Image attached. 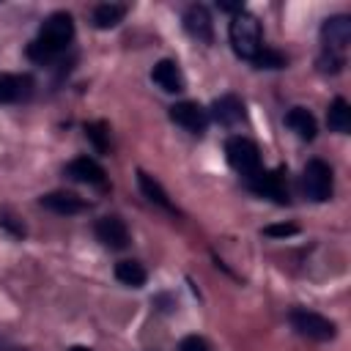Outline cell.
I'll return each instance as SVG.
<instances>
[{
  "label": "cell",
  "mask_w": 351,
  "mask_h": 351,
  "mask_svg": "<svg viewBox=\"0 0 351 351\" xmlns=\"http://www.w3.org/2000/svg\"><path fill=\"white\" fill-rule=\"evenodd\" d=\"M343 63H346V60H343V55H332V52H324V55L318 58L321 71H332V74H335V71H340V69H343Z\"/></svg>",
  "instance_id": "d4e9b609"
},
{
  "label": "cell",
  "mask_w": 351,
  "mask_h": 351,
  "mask_svg": "<svg viewBox=\"0 0 351 351\" xmlns=\"http://www.w3.org/2000/svg\"><path fill=\"white\" fill-rule=\"evenodd\" d=\"M321 41H324V52L343 55L346 47L351 44V19H348L346 14L329 16V19L321 25Z\"/></svg>",
  "instance_id": "52a82bcc"
},
{
  "label": "cell",
  "mask_w": 351,
  "mask_h": 351,
  "mask_svg": "<svg viewBox=\"0 0 351 351\" xmlns=\"http://www.w3.org/2000/svg\"><path fill=\"white\" fill-rule=\"evenodd\" d=\"M137 181H140L143 195H145L151 203H156V206H162V208H167V211H176L173 203H170V197H167V192H165V186H162L154 176H148L145 170H140V173H137Z\"/></svg>",
  "instance_id": "ffe728a7"
},
{
  "label": "cell",
  "mask_w": 351,
  "mask_h": 351,
  "mask_svg": "<svg viewBox=\"0 0 351 351\" xmlns=\"http://www.w3.org/2000/svg\"><path fill=\"white\" fill-rule=\"evenodd\" d=\"M178 351H211V346H208L206 337H200V335H186V337L178 343Z\"/></svg>",
  "instance_id": "cb8c5ba5"
},
{
  "label": "cell",
  "mask_w": 351,
  "mask_h": 351,
  "mask_svg": "<svg viewBox=\"0 0 351 351\" xmlns=\"http://www.w3.org/2000/svg\"><path fill=\"white\" fill-rule=\"evenodd\" d=\"M285 55L282 52H277V49H271V47H263L255 58H252V63L258 66V69H282L285 66Z\"/></svg>",
  "instance_id": "7402d4cb"
},
{
  "label": "cell",
  "mask_w": 351,
  "mask_h": 351,
  "mask_svg": "<svg viewBox=\"0 0 351 351\" xmlns=\"http://www.w3.org/2000/svg\"><path fill=\"white\" fill-rule=\"evenodd\" d=\"M184 27L192 38H197L203 44L214 41V22H211V14L206 5H189L184 14Z\"/></svg>",
  "instance_id": "7c38bea8"
},
{
  "label": "cell",
  "mask_w": 351,
  "mask_h": 351,
  "mask_svg": "<svg viewBox=\"0 0 351 351\" xmlns=\"http://www.w3.org/2000/svg\"><path fill=\"white\" fill-rule=\"evenodd\" d=\"M263 233L266 236H274V239H285V236L299 233V228L296 225H269V228H263Z\"/></svg>",
  "instance_id": "484cf974"
},
{
  "label": "cell",
  "mask_w": 351,
  "mask_h": 351,
  "mask_svg": "<svg viewBox=\"0 0 351 351\" xmlns=\"http://www.w3.org/2000/svg\"><path fill=\"white\" fill-rule=\"evenodd\" d=\"M93 233H96V239H99L107 250H126L129 241H132L126 222H123L121 217H115V214L99 217L96 225H93Z\"/></svg>",
  "instance_id": "ba28073f"
},
{
  "label": "cell",
  "mask_w": 351,
  "mask_h": 351,
  "mask_svg": "<svg viewBox=\"0 0 351 351\" xmlns=\"http://www.w3.org/2000/svg\"><path fill=\"white\" fill-rule=\"evenodd\" d=\"M0 225H3L11 236H16V239H22V236H25V225H22V219H19V217H14V214H8V211H0Z\"/></svg>",
  "instance_id": "603a6c76"
},
{
  "label": "cell",
  "mask_w": 351,
  "mask_h": 351,
  "mask_svg": "<svg viewBox=\"0 0 351 351\" xmlns=\"http://www.w3.org/2000/svg\"><path fill=\"white\" fill-rule=\"evenodd\" d=\"M326 123L332 132L337 134H348L351 132V107L343 96H337L332 104H329V112H326Z\"/></svg>",
  "instance_id": "ac0fdd59"
},
{
  "label": "cell",
  "mask_w": 351,
  "mask_h": 351,
  "mask_svg": "<svg viewBox=\"0 0 351 351\" xmlns=\"http://www.w3.org/2000/svg\"><path fill=\"white\" fill-rule=\"evenodd\" d=\"M71 38H74V16L69 11H55L41 22L38 36L27 44L25 52L33 63H49L69 49Z\"/></svg>",
  "instance_id": "6da1fadb"
},
{
  "label": "cell",
  "mask_w": 351,
  "mask_h": 351,
  "mask_svg": "<svg viewBox=\"0 0 351 351\" xmlns=\"http://www.w3.org/2000/svg\"><path fill=\"white\" fill-rule=\"evenodd\" d=\"M335 189V178H332V167L324 159H310L302 170V192L304 197H310L313 203H324L332 197Z\"/></svg>",
  "instance_id": "277c9868"
},
{
  "label": "cell",
  "mask_w": 351,
  "mask_h": 351,
  "mask_svg": "<svg viewBox=\"0 0 351 351\" xmlns=\"http://www.w3.org/2000/svg\"><path fill=\"white\" fill-rule=\"evenodd\" d=\"M115 280L129 288H143L148 280V271L140 261H118L115 263Z\"/></svg>",
  "instance_id": "e0dca14e"
},
{
  "label": "cell",
  "mask_w": 351,
  "mask_h": 351,
  "mask_svg": "<svg viewBox=\"0 0 351 351\" xmlns=\"http://www.w3.org/2000/svg\"><path fill=\"white\" fill-rule=\"evenodd\" d=\"M151 80L165 90V93H181L186 88V80L181 74V66L176 60H159L154 69H151Z\"/></svg>",
  "instance_id": "5bb4252c"
},
{
  "label": "cell",
  "mask_w": 351,
  "mask_h": 351,
  "mask_svg": "<svg viewBox=\"0 0 351 351\" xmlns=\"http://www.w3.org/2000/svg\"><path fill=\"white\" fill-rule=\"evenodd\" d=\"M38 203H41V208H47V211H52V214H66V217H69V214H80V211L88 208V200H82L80 195L66 192V189L47 192V195L38 197Z\"/></svg>",
  "instance_id": "4fadbf2b"
},
{
  "label": "cell",
  "mask_w": 351,
  "mask_h": 351,
  "mask_svg": "<svg viewBox=\"0 0 351 351\" xmlns=\"http://www.w3.org/2000/svg\"><path fill=\"white\" fill-rule=\"evenodd\" d=\"M285 126H288L291 132H296V137H302V140H313L315 132H318L313 112L304 110V107H291L288 115H285Z\"/></svg>",
  "instance_id": "2e32d148"
},
{
  "label": "cell",
  "mask_w": 351,
  "mask_h": 351,
  "mask_svg": "<svg viewBox=\"0 0 351 351\" xmlns=\"http://www.w3.org/2000/svg\"><path fill=\"white\" fill-rule=\"evenodd\" d=\"M69 351H90V348H85V346H74V348H69Z\"/></svg>",
  "instance_id": "4316f807"
},
{
  "label": "cell",
  "mask_w": 351,
  "mask_h": 351,
  "mask_svg": "<svg viewBox=\"0 0 351 351\" xmlns=\"http://www.w3.org/2000/svg\"><path fill=\"white\" fill-rule=\"evenodd\" d=\"M228 36H230L233 52H236L239 58H244V60H252V58L263 49L261 22H258L252 14H247V11H241V14L233 16V22H230V27H228Z\"/></svg>",
  "instance_id": "7a4b0ae2"
},
{
  "label": "cell",
  "mask_w": 351,
  "mask_h": 351,
  "mask_svg": "<svg viewBox=\"0 0 351 351\" xmlns=\"http://www.w3.org/2000/svg\"><path fill=\"white\" fill-rule=\"evenodd\" d=\"M123 16H126V5H121V3H99V5L93 8V14H90V19H93V25H96L99 30L115 27Z\"/></svg>",
  "instance_id": "d6986e66"
},
{
  "label": "cell",
  "mask_w": 351,
  "mask_h": 351,
  "mask_svg": "<svg viewBox=\"0 0 351 351\" xmlns=\"http://www.w3.org/2000/svg\"><path fill=\"white\" fill-rule=\"evenodd\" d=\"M33 93V80L27 74H0V101H22Z\"/></svg>",
  "instance_id": "9a60e30c"
},
{
  "label": "cell",
  "mask_w": 351,
  "mask_h": 351,
  "mask_svg": "<svg viewBox=\"0 0 351 351\" xmlns=\"http://www.w3.org/2000/svg\"><path fill=\"white\" fill-rule=\"evenodd\" d=\"M170 118L178 126H184L186 132H192V134H203L206 126H208V121H211L208 118V110L203 104H197V101H176L170 107Z\"/></svg>",
  "instance_id": "9c48e42d"
},
{
  "label": "cell",
  "mask_w": 351,
  "mask_h": 351,
  "mask_svg": "<svg viewBox=\"0 0 351 351\" xmlns=\"http://www.w3.org/2000/svg\"><path fill=\"white\" fill-rule=\"evenodd\" d=\"M225 156H228L230 167L236 173H241L244 178H250V176H255L261 170V151L250 137H241V134L230 137L225 143Z\"/></svg>",
  "instance_id": "5b68a950"
},
{
  "label": "cell",
  "mask_w": 351,
  "mask_h": 351,
  "mask_svg": "<svg viewBox=\"0 0 351 351\" xmlns=\"http://www.w3.org/2000/svg\"><path fill=\"white\" fill-rule=\"evenodd\" d=\"M288 321L302 337H310V340H332L337 335V326L329 318H324L321 313L304 310V307H293L288 313Z\"/></svg>",
  "instance_id": "8992f818"
},
{
  "label": "cell",
  "mask_w": 351,
  "mask_h": 351,
  "mask_svg": "<svg viewBox=\"0 0 351 351\" xmlns=\"http://www.w3.org/2000/svg\"><path fill=\"white\" fill-rule=\"evenodd\" d=\"M63 173H66L71 181L93 184V186L107 189V173H104V167H101L96 159H90V156H77V159H71Z\"/></svg>",
  "instance_id": "30bf717a"
},
{
  "label": "cell",
  "mask_w": 351,
  "mask_h": 351,
  "mask_svg": "<svg viewBox=\"0 0 351 351\" xmlns=\"http://www.w3.org/2000/svg\"><path fill=\"white\" fill-rule=\"evenodd\" d=\"M247 186L261 195V197H271L274 203H291V189H288V167H274V170H258L255 176L244 178Z\"/></svg>",
  "instance_id": "3957f363"
},
{
  "label": "cell",
  "mask_w": 351,
  "mask_h": 351,
  "mask_svg": "<svg viewBox=\"0 0 351 351\" xmlns=\"http://www.w3.org/2000/svg\"><path fill=\"white\" fill-rule=\"evenodd\" d=\"M208 118H214L219 126H236L244 121V101L236 93H225V96L214 99Z\"/></svg>",
  "instance_id": "8fae6325"
},
{
  "label": "cell",
  "mask_w": 351,
  "mask_h": 351,
  "mask_svg": "<svg viewBox=\"0 0 351 351\" xmlns=\"http://www.w3.org/2000/svg\"><path fill=\"white\" fill-rule=\"evenodd\" d=\"M85 137L90 140V145L99 151V154H107L110 151V126L104 121H93L85 126Z\"/></svg>",
  "instance_id": "44dd1931"
}]
</instances>
